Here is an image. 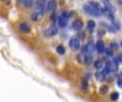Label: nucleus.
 <instances>
[{"instance_id": "nucleus-1", "label": "nucleus", "mask_w": 122, "mask_h": 102, "mask_svg": "<svg viewBox=\"0 0 122 102\" xmlns=\"http://www.w3.org/2000/svg\"><path fill=\"white\" fill-rule=\"evenodd\" d=\"M69 17H70V14L66 12V11H63L62 13L59 15L58 17V25H59L60 28H64L67 23V20H69Z\"/></svg>"}, {"instance_id": "nucleus-2", "label": "nucleus", "mask_w": 122, "mask_h": 102, "mask_svg": "<svg viewBox=\"0 0 122 102\" xmlns=\"http://www.w3.org/2000/svg\"><path fill=\"white\" fill-rule=\"evenodd\" d=\"M84 11L88 14H90L91 16H95V17H100L102 15V13L100 11H97V9H94L90 3L89 4H85L84 5Z\"/></svg>"}, {"instance_id": "nucleus-3", "label": "nucleus", "mask_w": 122, "mask_h": 102, "mask_svg": "<svg viewBox=\"0 0 122 102\" xmlns=\"http://www.w3.org/2000/svg\"><path fill=\"white\" fill-rule=\"evenodd\" d=\"M69 44H70L71 49L74 51H77L78 49L80 48V40H79V38H77L76 36H73V37L70 38Z\"/></svg>"}, {"instance_id": "nucleus-4", "label": "nucleus", "mask_w": 122, "mask_h": 102, "mask_svg": "<svg viewBox=\"0 0 122 102\" xmlns=\"http://www.w3.org/2000/svg\"><path fill=\"white\" fill-rule=\"evenodd\" d=\"M57 33H58V29H57V27H56V26H51L48 29H46L44 31V34L46 36H48V37L55 36Z\"/></svg>"}, {"instance_id": "nucleus-5", "label": "nucleus", "mask_w": 122, "mask_h": 102, "mask_svg": "<svg viewBox=\"0 0 122 102\" xmlns=\"http://www.w3.org/2000/svg\"><path fill=\"white\" fill-rule=\"evenodd\" d=\"M97 49V46H94V44H93L92 42H89L88 44L85 46L84 48V51L86 54H91L92 52H94V50Z\"/></svg>"}, {"instance_id": "nucleus-6", "label": "nucleus", "mask_w": 122, "mask_h": 102, "mask_svg": "<svg viewBox=\"0 0 122 102\" xmlns=\"http://www.w3.org/2000/svg\"><path fill=\"white\" fill-rule=\"evenodd\" d=\"M106 66L110 69V71H112V72H117V70H118V63L116 62V60L108 61Z\"/></svg>"}, {"instance_id": "nucleus-7", "label": "nucleus", "mask_w": 122, "mask_h": 102, "mask_svg": "<svg viewBox=\"0 0 122 102\" xmlns=\"http://www.w3.org/2000/svg\"><path fill=\"white\" fill-rule=\"evenodd\" d=\"M82 27H84V22H82L80 19H76V20H74L73 23H72V28H73L75 31H80V30L82 29Z\"/></svg>"}, {"instance_id": "nucleus-8", "label": "nucleus", "mask_w": 122, "mask_h": 102, "mask_svg": "<svg viewBox=\"0 0 122 102\" xmlns=\"http://www.w3.org/2000/svg\"><path fill=\"white\" fill-rule=\"evenodd\" d=\"M43 15H44V12H43V11H38L36 10L34 13H32L31 19L33 21H38V20H40V19L43 18Z\"/></svg>"}, {"instance_id": "nucleus-9", "label": "nucleus", "mask_w": 122, "mask_h": 102, "mask_svg": "<svg viewBox=\"0 0 122 102\" xmlns=\"http://www.w3.org/2000/svg\"><path fill=\"white\" fill-rule=\"evenodd\" d=\"M18 27H19V30H20L21 32H24V33H29V32L31 31V28H30L29 23H27V22L19 23Z\"/></svg>"}, {"instance_id": "nucleus-10", "label": "nucleus", "mask_w": 122, "mask_h": 102, "mask_svg": "<svg viewBox=\"0 0 122 102\" xmlns=\"http://www.w3.org/2000/svg\"><path fill=\"white\" fill-rule=\"evenodd\" d=\"M97 51L99 53H105V45H104V42L103 40H97Z\"/></svg>"}, {"instance_id": "nucleus-11", "label": "nucleus", "mask_w": 122, "mask_h": 102, "mask_svg": "<svg viewBox=\"0 0 122 102\" xmlns=\"http://www.w3.org/2000/svg\"><path fill=\"white\" fill-rule=\"evenodd\" d=\"M46 8H47L48 11L54 12V11L57 9V1H56V0H49L48 3H47V5H46Z\"/></svg>"}, {"instance_id": "nucleus-12", "label": "nucleus", "mask_w": 122, "mask_h": 102, "mask_svg": "<svg viewBox=\"0 0 122 102\" xmlns=\"http://www.w3.org/2000/svg\"><path fill=\"white\" fill-rule=\"evenodd\" d=\"M104 66V61L102 58H97V61H94V68L97 69H102Z\"/></svg>"}, {"instance_id": "nucleus-13", "label": "nucleus", "mask_w": 122, "mask_h": 102, "mask_svg": "<svg viewBox=\"0 0 122 102\" xmlns=\"http://www.w3.org/2000/svg\"><path fill=\"white\" fill-rule=\"evenodd\" d=\"M95 26H97V23H95V21L92 20V19L88 20V22H87V28H88L89 31H93L94 28H95Z\"/></svg>"}, {"instance_id": "nucleus-14", "label": "nucleus", "mask_w": 122, "mask_h": 102, "mask_svg": "<svg viewBox=\"0 0 122 102\" xmlns=\"http://www.w3.org/2000/svg\"><path fill=\"white\" fill-rule=\"evenodd\" d=\"M45 6V0H38L36 1V9L38 11H43Z\"/></svg>"}, {"instance_id": "nucleus-15", "label": "nucleus", "mask_w": 122, "mask_h": 102, "mask_svg": "<svg viewBox=\"0 0 122 102\" xmlns=\"http://www.w3.org/2000/svg\"><path fill=\"white\" fill-rule=\"evenodd\" d=\"M90 4H91V5H92L94 9H97V11H100L101 13H103V12H104V9H102V6L100 5V4L97 3V2H93V1H91V2H90Z\"/></svg>"}, {"instance_id": "nucleus-16", "label": "nucleus", "mask_w": 122, "mask_h": 102, "mask_svg": "<svg viewBox=\"0 0 122 102\" xmlns=\"http://www.w3.org/2000/svg\"><path fill=\"white\" fill-rule=\"evenodd\" d=\"M105 9H106V10H107L109 13H115V12H116V10H115V8L112 5V4L109 3V2L105 4Z\"/></svg>"}, {"instance_id": "nucleus-17", "label": "nucleus", "mask_w": 122, "mask_h": 102, "mask_svg": "<svg viewBox=\"0 0 122 102\" xmlns=\"http://www.w3.org/2000/svg\"><path fill=\"white\" fill-rule=\"evenodd\" d=\"M56 51H57V53H58V54H61V55H62V54H64V53H65V48L62 46V45H60V46H58V47H57Z\"/></svg>"}, {"instance_id": "nucleus-18", "label": "nucleus", "mask_w": 122, "mask_h": 102, "mask_svg": "<svg viewBox=\"0 0 122 102\" xmlns=\"http://www.w3.org/2000/svg\"><path fill=\"white\" fill-rule=\"evenodd\" d=\"M95 77H97V79L99 80V81H103L104 80V77H105V73L102 71V72H97L95 73Z\"/></svg>"}, {"instance_id": "nucleus-19", "label": "nucleus", "mask_w": 122, "mask_h": 102, "mask_svg": "<svg viewBox=\"0 0 122 102\" xmlns=\"http://www.w3.org/2000/svg\"><path fill=\"white\" fill-rule=\"evenodd\" d=\"M118 99H119V94L118 93L115 92V93H112V94L110 95V100L112 101H117Z\"/></svg>"}, {"instance_id": "nucleus-20", "label": "nucleus", "mask_w": 122, "mask_h": 102, "mask_svg": "<svg viewBox=\"0 0 122 102\" xmlns=\"http://www.w3.org/2000/svg\"><path fill=\"white\" fill-rule=\"evenodd\" d=\"M107 92H108V86H106V85H103V86H101V88H100V94H107Z\"/></svg>"}, {"instance_id": "nucleus-21", "label": "nucleus", "mask_w": 122, "mask_h": 102, "mask_svg": "<svg viewBox=\"0 0 122 102\" xmlns=\"http://www.w3.org/2000/svg\"><path fill=\"white\" fill-rule=\"evenodd\" d=\"M84 62L86 63V64H89V63L91 62V60H92V56H91V54H86L84 58Z\"/></svg>"}, {"instance_id": "nucleus-22", "label": "nucleus", "mask_w": 122, "mask_h": 102, "mask_svg": "<svg viewBox=\"0 0 122 102\" xmlns=\"http://www.w3.org/2000/svg\"><path fill=\"white\" fill-rule=\"evenodd\" d=\"M105 53H106V55L112 56V48L106 49V50H105Z\"/></svg>"}, {"instance_id": "nucleus-23", "label": "nucleus", "mask_w": 122, "mask_h": 102, "mask_svg": "<svg viewBox=\"0 0 122 102\" xmlns=\"http://www.w3.org/2000/svg\"><path fill=\"white\" fill-rule=\"evenodd\" d=\"M118 86L122 88V80H119V81H118Z\"/></svg>"}, {"instance_id": "nucleus-24", "label": "nucleus", "mask_w": 122, "mask_h": 102, "mask_svg": "<svg viewBox=\"0 0 122 102\" xmlns=\"http://www.w3.org/2000/svg\"><path fill=\"white\" fill-rule=\"evenodd\" d=\"M120 75H121V77H122V72H121V73H120Z\"/></svg>"}, {"instance_id": "nucleus-25", "label": "nucleus", "mask_w": 122, "mask_h": 102, "mask_svg": "<svg viewBox=\"0 0 122 102\" xmlns=\"http://www.w3.org/2000/svg\"><path fill=\"white\" fill-rule=\"evenodd\" d=\"M121 45H122V43H121Z\"/></svg>"}, {"instance_id": "nucleus-26", "label": "nucleus", "mask_w": 122, "mask_h": 102, "mask_svg": "<svg viewBox=\"0 0 122 102\" xmlns=\"http://www.w3.org/2000/svg\"><path fill=\"white\" fill-rule=\"evenodd\" d=\"M121 56H122V54H121Z\"/></svg>"}]
</instances>
